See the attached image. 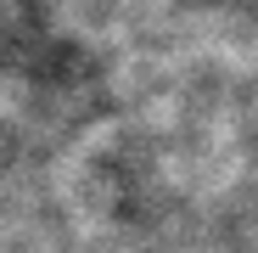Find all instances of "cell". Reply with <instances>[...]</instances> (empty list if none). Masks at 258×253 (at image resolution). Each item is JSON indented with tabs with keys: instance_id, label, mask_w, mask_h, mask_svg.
<instances>
[{
	"instance_id": "1",
	"label": "cell",
	"mask_w": 258,
	"mask_h": 253,
	"mask_svg": "<svg viewBox=\"0 0 258 253\" xmlns=\"http://www.w3.org/2000/svg\"><path fill=\"white\" fill-rule=\"evenodd\" d=\"M56 12L51 0H0V62H12L23 73H34L56 51Z\"/></svg>"
}]
</instances>
